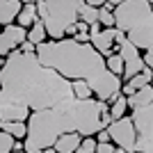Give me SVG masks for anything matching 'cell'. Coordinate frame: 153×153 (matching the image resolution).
I'll return each mask as SVG.
<instances>
[{"label": "cell", "instance_id": "277c9868", "mask_svg": "<svg viewBox=\"0 0 153 153\" xmlns=\"http://www.w3.org/2000/svg\"><path fill=\"white\" fill-rule=\"evenodd\" d=\"M112 19L137 51H153V7L149 0H123L114 5Z\"/></svg>", "mask_w": 153, "mask_h": 153}, {"label": "cell", "instance_id": "4fadbf2b", "mask_svg": "<svg viewBox=\"0 0 153 153\" xmlns=\"http://www.w3.org/2000/svg\"><path fill=\"white\" fill-rule=\"evenodd\" d=\"M21 0H0V25H9L16 21V14L21 9Z\"/></svg>", "mask_w": 153, "mask_h": 153}, {"label": "cell", "instance_id": "603a6c76", "mask_svg": "<svg viewBox=\"0 0 153 153\" xmlns=\"http://www.w3.org/2000/svg\"><path fill=\"white\" fill-rule=\"evenodd\" d=\"M94 151H96V140H91V137H82L76 149V153H94Z\"/></svg>", "mask_w": 153, "mask_h": 153}, {"label": "cell", "instance_id": "9a60e30c", "mask_svg": "<svg viewBox=\"0 0 153 153\" xmlns=\"http://www.w3.org/2000/svg\"><path fill=\"white\" fill-rule=\"evenodd\" d=\"M0 130H5L14 137V140H23L27 133L25 121H0Z\"/></svg>", "mask_w": 153, "mask_h": 153}, {"label": "cell", "instance_id": "f1b7e54d", "mask_svg": "<svg viewBox=\"0 0 153 153\" xmlns=\"http://www.w3.org/2000/svg\"><path fill=\"white\" fill-rule=\"evenodd\" d=\"M34 153H55L53 149H39V151H34Z\"/></svg>", "mask_w": 153, "mask_h": 153}, {"label": "cell", "instance_id": "7402d4cb", "mask_svg": "<svg viewBox=\"0 0 153 153\" xmlns=\"http://www.w3.org/2000/svg\"><path fill=\"white\" fill-rule=\"evenodd\" d=\"M12 146H14V137L5 130H0V153H12Z\"/></svg>", "mask_w": 153, "mask_h": 153}, {"label": "cell", "instance_id": "9c48e42d", "mask_svg": "<svg viewBox=\"0 0 153 153\" xmlns=\"http://www.w3.org/2000/svg\"><path fill=\"white\" fill-rule=\"evenodd\" d=\"M23 39H25V27L16 25V23L2 25V30H0V57H7L14 48H19Z\"/></svg>", "mask_w": 153, "mask_h": 153}, {"label": "cell", "instance_id": "30bf717a", "mask_svg": "<svg viewBox=\"0 0 153 153\" xmlns=\"http://www.w3.org/2000/svg\"><path fill=\"white\" fill-rule=\"evenodd\" d=\"M151 78H153L151 66H144L140 73H135L130 80H126V85H121V94H123V96H130L133 91L142 89L144 85H151Z\"/></svg>", "mask_w": 153, "mask_h": 153}, {"label": "cell", "instance_id": "8fae6325", "mask_svg": "<svg viewBox=\"0 0 153 153\" xmlns=\"http://www.w3.org/2000/svg\"><path fill=\"white\" fill-rule=\"evenodd\" d=\"M78 144H80V135L78 133H64L59 135L57 140L53 142V151L55 153H76Z\"/></svg>", "mask_w": 153, "mask_h": 153}, {"label": "cell", "instance_id": "5b68a950", "mask_svg": "<svg viewBox=\"0 0 153 153\" xmlns=\"http://www.w3.org/2000/svg\"><path fill=\"white\" fill-rule=\"evenodd\" d=\"M85 0H37V16L51 39H64L66 30L78 21V9Z\"/></svg>", "mask_w": 153, "mask_h": 153}, {"label": "cell", "instance_id": "e0dca14e", "mask_svg": "<svg viewBox=\"0 0 153 153\" xmlns=\"http://www.w3.org/2000/svg\"><path fill=\"white\" fill-rule=\"evenodd\" d=\"M126 110H128V105H126V96L119 94L114 101L110 103L108 112H110V117H112V121H114V119H121V117H126Z\"/></svg>", "mask_w": 153, "mask_h": 153}, {"label": "cell", "instance_id": "3957f363", "mask_svg": "<svg viewBox=\"0 0 153 153\" xmlns=\"http://www.w3.org/2000/svg\"><path fill=\"white\" fill-rule=\"evenodd\" d=\"M101 112H108V103L98 98H69L48 110H34L25 123L27 133L23 151L34 153L39 149H51L53 142L64 133L91 137L98 133Z\"/></svg>", "mask_w": 153, "mask_h": 153}, {"label": "cell", "instance_id": "ac0fdd59", "mask_svg": "<svg viewBox=\"0 0 153 153\" xmlns=\"http://www.w3.org/2000/svg\"><path fill=\"white\" fill-rule=\"evenodd\" d=\"M78 16H80V21L82 23H87V25H91V23H96V16H98V7H91L85 2L80 9H78Z\"/></svg>", "mask_w": 153, "mask_h": 153}, {"label": "cell", "instance_id": "836d02e7", "mask_svg": "<svg viewBox=\"0 0 153 153\" xmlns=\"http://www.w3.org/2000/svg\"><path fill=\"white\" fill-rule=\"evenodd\" d=\"M0 64H2V57H0Z\"/></svg>", "mask_w": 153, "mask_h": 153}, {"label": "cell", "instance_id": "1f68e13d", "mask_svg": "<svg viewBox=\"0 0 153 153\" xmlns=\"http://www.w3.org/2000/svg\"><path fill=\"white\" fill-rule=\"evenodd\" d=\"M112 153H126V151H123V149L119 146V149H114V151H112Z\"/></svg>", "mask_w": 153, "mask_h": 153}, {"label": "cell", "instance_id": "5bb4252c", "mask_svg": "<svg viewBox=\"0 0 153 153\" xmlns=\"http://www.w3.org/2000/svg\"><path fill=\"white\" fill-rule=\"evenodd\" d=\"M37 19H39V16H37V7H34V5H21L19 14H16V25H21V27H25V30H27Z\"/></svg>", "mask_w": 153, "mask_h": 153}, {"label": "cell", "instance_id": "8992f818", "mask_svg": "<svg viewBox=\"0 0 153 153\" xmlns=\"http://www.w3.org/2000/svg\"><path fill=\"white\" fill-rule=\"evenodd\" d=\"M130 121L135 126V153H153V103L135 108Z\"/></svg>", "mask_w": 153, "mask_h": 153}, {"label": "cell", "instance_id": "4316f807", "mask_svg": "<svg viewBox=\"0 0 153 153\" xmlns=\"http://www.w3.org/2000/svg\"><path fill=\"white\" fill-rule=\"evenodd\" d=\"M98 142H110V135H108V130L103 128V130H98Z\"/></svg>", "mask_w": 153, "mask_h": 153}, {"label": "cell", "instance_id": "52a82bcc", "mask_svg": "<svg viewBox=\"0 0 153 153\" xmlns=\"http://www.w3.org/2000/svg\"><path fill=\"white\" fill-rule=\"evenodd\" d=\"M105 130H108L110 140L117 142V146H121L126 153H135V126L130 121V117H121V119L110 121Z\"/></svg>", "mask_w": 153, "mask_h": 153}, {"label": "cell", "instance_id": "d6986e66", "mask_svg": "<svg viewBox=\"0 0 153 153\" xmlns=\"http://www.w3.org/2000/svg\"><path fill=\"white\" fill-rule=\"evenodd\" d=\"M71 91L73 98H91V89L85 80H71Z\"/></svg>", "mask_w": 153, "mask_h": 153}, {"label": "cell", "instance_id": "44dd1931", "mask_svg": "<svg viewBox=\"0 0 153 153\" xmlns=\"http://www.w3.org/2000/svg\"><path fill=\"white\" fill-rule=\"evenodd\" d=\"M105 66H108V71H110V73H114V76H121V73H123V59L119 57L117 53L105 57Z\"/></svg>", "mask_w": 153, "mask_h": 153}, {"label": "cell", "instance_id": "4dcf8cb0", "mask_svg": "<svg viewBox=\"0 0 153 153\" xmlns=\"http://www.w3.org/2000/svg\"><path fill=\"white\" fill-rule=\"evenodd\" d=\"M108 2H110L112 7H114V5H119V2H123V0H108Z\"/></svg>", "mask_w": 153, "mask_h": 153}, {"label": "cell", "instance_id": "6da1fadb", "mask_svg": "<svg viewBox=\"0 0 153 153\" xmlns=\"http://www.w3.org/2000/svg\"><path fill=\"white\" fill-rule=\"evenodd\" d=\"M0 96L34 112L69 101L73 98V91L71 80L44 66L34 53H21L14 48L0 64Z\"/></svg>", "mask_w": 153, "mask_h": 153}, {"label": "cell", "instance_id": "484cf974", "mask_svg": "<svg viewBox=\"0 0 153 153\" xmlns=\"http://www.w3.org/2000/svg\"><path fill=\"white\" fill-rule=\"evenodd\" d=\"M144 66H153V51H140Z\"/></svg>", "mask_w": 153, "mask_h": 153}, {"label": "cell", "instance_id": "f546056e", "mask_svg": "<svg viewBox=\"0 0 153 153\" xmlns=\"http://www.w3.org/2000/svg\"><path fill=\"white\" fill-rule=\"evenodd\" d=\"M21 2H23V5H34L37 0H21Z\"/></svg>", "mask_w": 153, "mask_h": 153}, {"label": "cell", "instance_id": "ba28073f", "mask_svg": "<svg viewBox=\"0 0 153 153\" xmlns=\"http://www.w3.org/2000/svg\"><path fill=\"white\" fill-rule=\"evenodd\" d=\"M87 34H89V44L101 53L103 57L114 55V34H117L114 27H101L98 23H91L87 27Z\"/></svg>", "mask_w": 153, "mask_h": 153}, {"label": "cell", "instance_id": "ffe728a7", "mask_svg": "<svg viewBox=\"0 0 153 153\" xmlns=\"http://www.w3.org/2000/svg\"><path fill=\"white\" fill-rule=\"evenodd\" d=\"M96 23L101 27H114V19H112V9H108L105 5L98 7V16H96Z\"/></svg>", "mask_w": 153, "mask_h": 153}, {"label": "cell", "instance_id": "83f0119b", "mask_svg": "<svg viewBox=\"0 0 153 153\" xmlns=\"http://www.w3.org/2000/svg\"><path fill=\"white\" fill-rule=\"evenodd\" d=\"M87 5H91V7H101V5H105L108 0H85Z\"/></svg>", "mask_w": 153, "mask_h": 153}, {"label": "cell", "instance_id": "d6a6232c", "mask_svg": "<svg viewBox=\"0 0 153 153\" xmlns=\"http://www.w3.org/2000/svg\"><path fill=\"white\" fill-rule=\"evenodd\" d=\"M12 153H25V151H12Z\"/></svg>", "mask_w": 153, "mask_h": 153}, {"label": "cell", "instance_id": "2e32d148", "mask_svg": "<svg viewBox=\"0 0 153 153\" xmlns=\"http://www.w3.org/2000/svg\"><path fill=\"white\" fill-rule=\"evenodd\" d=\"M46 37H48V34H46V27H44V23H41L39 19L25 30V39H27V41H32L34 46L41 44V41H46Z\"/></svg>", "mask_w": 153, "mask_h": 153}, {"label": "cell", "instance_id": "cb8c5ba5", "mask_svg": "<svg viewBox=\"0 0 153 153\" xmlns=\"http://www.w3.org/2000/svg\"><path fill=\"white\" fill-rule=\"evenodd\" d=\"M114 146L110 144V142H96V151L94 153H112Z\"/></svg>", "mask_w": 153, "mask_h": 153}, {"label": "cell", "instance_id": "7c38bea8", "mask_svg": "<svg viewBox=\"0 0 153 153\" xmlns=\"http://www.w3.org/2000/svg\"><path fill=\"white\" fill-rule=\"evenodd\" d=\"M153 103V89H151V85H144L142 89L133 91L130 96H126V105L128 108H144V105H151Z\"/></svg>", "mask_w": 153, "mask_h": 153}, {"label": "cell", "instance_id": "d4e9b609", "mask_svg": "<svg viewBox=\"0 0 153 153\" xmlns=\"http://www.w3.org/2000/svg\"><path fill=\"white\" fill-rule=\"evenodd\" d=\"M34 48H37V46L32 44V41H27V39H23V41L19 44V51L21 53H34Z\"/></svg>", "mask_w": 153, "mask_h": 153}, {"label": "cell", "instance_id": "7a4b0ae2", "mask_svg": "<svg viewBox=\"0 0 153 153\" xmlns=\"http://www.w3.org/2000/svg\"><path fill=\"white\" fill-rule=\"evenodd\" d=\"M34 55L44 66L57 71L66 80H85L98 101L112 103L121 94V78L110 73L105 57L91 44H80L71 37L41 41Z\"/></svg>", "mask_w": 153, "mask_h": 153}]
</instances>
